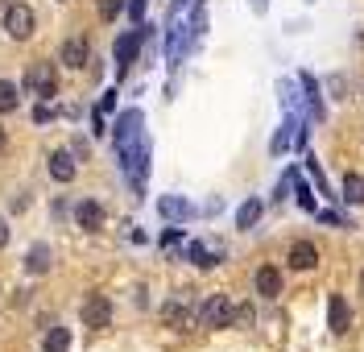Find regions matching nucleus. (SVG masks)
<instances>
[{"mask_svg":"<svg viewBox=\"0 0 364 352\" xmlns=\"http://www.w3.org/2000/svg\"><path fill=\"white\" fill-rule=\"evenodd\" d=\"M232 299L228 294H211L203 306H199V324L203 328H232Z\"/></svg>","mask_w":364,"mask_h":352,"instance_id":"1","label":"nucleus"},{"mask_svg":"<svg viewBox=\"0 0 364 352\" xmlns=\"http://www.w3.org/2000/svg\"><path fill=\"white\" fill-rule=\"evenodd\" d=\"M29 87L42 95V100H54V95H58V75H54V63H38V67L25 70V92H29Z\"/></svg>","mask_w":364,"mask_h":352,"instance_id":"2","label":"nucleus"},{"mask_svg":"<svg viewBox=\"0 0 364 352\" xmlns=\"http://www.w3.org/2000/svg\"><path fill=\"white\" fill-rule=\"evenodd\" d=\"M4 29H9V38L25 42V38L33 33V9H25V4H9V9H4Z\"/></svg>","mask_w":364,"mask_h":352,"instance_id":"3","label":"nucleus"},{"mask_svg":"<svg viewBox=\"0 0 364 352\" xmlns=\"http://www.w3.org/2000/svg\"><path fill=\"white\" fill-rule=\"evenodd\" d=\"M161 319L170 324V328H191L199 315H195V306H191V299L186 294H178V299H170V303L161 306Z\"/></svg>","mask_w":364,"mask_h":352,"instance_id":"4","label":"nucleus"},{"mask_svg":"<svg viewBox=\"0 0 364 352\" xmlns=\"http://www.w3.org/2000/svg\"><path fill=\"white\" fill-rule=\"evenodd\" d=\"M83 324L87 328H108L112 324V303L104 294H91L87 303H83Z\"/></svg>","mask_w":364,"mask_h":352,"instance_id":"5","label":"nucleus"},{"mask_svg":"<svg viewBox=\"0 0 364 352\" xmlns=\"http://www.w3.org/2000/svg\"><path fill=\"white\" fill-rule=\"evenodd\" d=\"M58 58H63V67L83 70V67L91 63V50H87V42H83V38H67V42H63V54H58Z\"/></svg>","mask_w":364,"mask_h":352,"instance_id":"6","label":"nucleus"},{"mask_svg":"<svg viewBox=\"0 0 364 352\" xmlns=\"http://www.w3.org/2000/svg\"><path fill=\"white\" fill-rule=\"evenodd\" d=\"M136 129H141V112H124V117H120V124H116V145H120V154H124V158L133 154Z\"/></svg>","mask_w":364,"mask_h":352,"instance_id":"7","label":"nucleus"},{"mask_svg":"<svg viewBox=\"0 0 364 352\" xmlns=\"http://www.w3.org/2000/svg\"><path fill=\"white\" fill-rule=\"evenodd\" d=\"M252 282H257V294H265V299H277V294H282V274H277L273 265H261Z\"/></svg>","mask_w":364,"mask_h":352,"instance_id":"8","label":"nucleus"},{"mask_svg":"<svg viewBox=\"0 0 364 352\" xmlns=\"http://www.w3.org/2000/svg\"><path fill=\"white\" fill-rule=\"evenodd\" d=\"M290 265H294V270H315V265H318V249L311 245V240L290 245Z\"/></svg>","mask_w":364,"mask_h":352,"instance_id":"9","label":"nucleus"},{"mask_svg":"<svg viewBox=\"0 0 364 352\" xmlns=\"http://www.w3.org/2000/svg\"><path fill=\"white\" fill-rule=\"evenodd\" d=\"M327 324H331V331L336 336H343V331L352 328V311H348V303H343L340 294L331 299V306H327Z\"/></svg>","mask_w":364,"mask_h":352,"instance_id":"10","label":"nucleus"},{"mask_svg":"<svg viewBox=\"0 0 364 352\" xmlns=\"http://www.w3.org/2000/svg\"><path fill=\"white\" fill-rule=\"evenodd\" d=\"M136 50H141V29H129V33L116 42V63H120V70L136 58Z\"/></svg>","mask_w":364,"mask_h":352,"instance_id":"11","label":"nucleus"},{"mask_svg":"<svg viewBox=\"0 0 364 352\" xmlns=\"http://www.w3.org/2000/svg\"><path fill=\"white\" fill-rule=\"evenodd\" d=\"M75 220H79V228H100V224H104V208H100V203H95V199H83V203H79V208H75Z\"/></svg>","mask_w":364,"mask_h":352,"instance_id":"12","label":"nucleus"},{"mask_svg":"<svg viewBox=\"0 0 364 352\" xmlns=\"http://www.w3.org/2000/svg\"><path fill=\"white\" fill-rule=\"evenodd\" d=\"M158 211L166 215V220H186V215H191V203H186V199H178V195H161Z\"/></svg>","mask_w":364,"mask_h":352,"instance_id":"13","label":"nucleus"},{"mask_svg":"<svg viewBox=\"0 0 364 352\" xmlns=\"http://www.w3.org/2000/svg\"><path fill=\"white\" fill-rule=\"evenodd\" d=\"M50 174H54L58 183H70V178H75V162H70V154H50Z\"/></svg>","mask_w":364,"mask_h":352,"instance_id":"14","label":"nucleus"},{"mask_svg":"<svg viewBox=\"0 0 364 352\" xmlns=\"http://www.w3.org/2000/svg\"><path fill=\"white\" fill-rule=\"evenodd\" d=\"M261 211H265L261 199H245V208L236 211V228H252V224L261 220Z\"/></svg>","mask_w":364,"mask_h":352,"instance_id":"15","label":"nucleus"},{"mask_svg":"<svg viewBox=\"0 0 364 352\" xmlns=\"http://www.w3.org/2000/svg\"><path fill=\"white\" fill-rule=\"evenodd\" d=\"M42 352H70V331L67 328H50V331H46Z\"/></svg>","mask_w":364,"mask_h":352,"instance_id":"16","label":"nucleus"},{"mask_svg":"<svg viewBox=\"0 0 364 352\" xmlns=\"http://www.w3.org/2000/svg\"><path fill=\"white\" fill-rule=\"evenodd\" d=\"M25 270H29V274H46V270H50V249H46V245H33L29 257H25Z\"/></svg>","mask_w":364,"mask_h":352,"instance_id":"17","label":"nucleus"},{"mask_svg":"<svg viewBox=\"0 0 364 352\" xmlns=\"http://www.w3.org/2000/svg\"><path fill=\"white\" fill-rule=\"evenodd\" d=\"M343 199L348 203H364V174H343Z\"/></svg>","mask_w":364,"mask_h":352,"instance_id":"18","label":"nucleus"},{"mask_svg":"<svg viewBox=\"0 0 364 352\" xmlns=\"http://www.w3.org/2000/svg\"><path fill=\"white\" fill-rule=\"evenodd\" d=\"M17 95H21V92H17L9 79H0V112H4V117H9V112H17V104H21Z\"/></svg>","mask_w":364,"mask_h":352,"instance_id":"19","label":"nucleus"},{"mask_svg":"<svg viewBox=\"0 0 364 352\" xmlns=\"http://www.w3.org/2000/svg\"><path fill=\"white\" fill-rule=\"evenodd\" d=\"M186 257L195 261L199 270H211V265H220V253H211V249H203V245H191V249H186Z\"/></svg>","mask_w":364,"mask_h":352,"instance_id":"20","label":"nucleus"},{"mask_svg":"<svg viewBox=\"0 0 364 352\" xmlns=\"http://www.w3.org/2000/svg\"><path fill=\"white\" fill-rule=\"evenodd\" d=\"M232 324H236V328H249L252 324V306H236V311H232Z\"/></svg>","mask_w":364,"mask_h":352,"instance_id":"21","label":"nucleus"},{"mask_svg":"<svg viewBox=\"0 0 364 352\" xmlns=\"http://www.w3.org/2000/svg\"><path fill=\"white\" fill-rule=\"evenodd\" d=\"M120 9H124V0H104V4H100V13H104V21H112V17L120 13Z\"/></svg>","mask_w":364,"mask_h":352,"instance_id":"22","label":"nucleus"},{"mask_svg":"<svg viewBox=\"0 0 364 352\" xmlns=\"http://www.w3.org/2000/svg\"><path fill=\"white\" fill-rule=\"evenodd\" d=\"M33 120H38V124H46V120H54V108H50V100H46V104H38V108H33Z\"/></svg>","mask_w":364,"mask_h":352,"instance_id":"23","label":"nucleus"},{"mask_svg":"<svg viewBox=\"0 0 364 352\" xmlns=\"http://www.w3.org/2000/svg\"><path fill=\"white\" fill-rule=\"evenodd\" d=\"M129 17L141 25V17H145V0H129Z\"/></svg>","mask_w":364,"mask_h":352,"instance_id":"24","label":"nucleus"},{"mask_svg":"<svg viewBox=\"0 0 364 352\" xmlns=\"http://www.w3.org/2000/svg\"><path fill=\"white\" fill-rule=\"evenodd\" d=\"M318 220L323 224H343V215H336V211H318Z\"/></svg>","mask_w":364,"mask_h":352,"instance_id":"25","label":"nucleus"},{"mask_svg":"<svg viewBox=\"0 0 364 352\" xmlns=\"http://www.w3.org/2000/svg\"><path fill=\"white\" fill-rule=\"evenodd\" d=\"M4 245H9V224L0 220V249H4Z\"/></svg>","mask_w":364,"mask_h":352,"instance_id":"26","label":"nucleus"},{"mask_svg":"<svg viewBox=\"0 0 364 352\" xmlns=\"http://www.w3.org/2000/svg\"><path fill=\"white\" fill-rule=\"evenodd\" d=\"M4 145H9V137H4V129H0V154H4Z\"/></svg>","mask_w":364,"mask_h":352,"instance_id":"27","label":"nucleus"},{"mask_svg":"<svg viewBox=\"0 0 364 352\" xmlns=\"http://www.w3.org/2000/svg\"><path fill=\"white\" fill-rule=\"evenodd\" d=\"M252 4H257V9H265V0H252Z\"/></svg>","mask_w":364,"mask_h":352,"instance_id":"28","label":"nucleus"},{"mask_svg":"<svg viewBox=\"0 0 364 352\" xmlns=\"http://www.w3.org/2000/svg\"><path fill=\"white\" fill-rule=\"evenodd\" d=\"M178 4H186V0H178Z\"/></svg>","mask_w":364,"mask_h":352,"instance_id":"29","label":"nucleus"},{"mask_svg":"<svg viewBox=\"0 0 364 352\" xmlns=\"http://www.w3.org/2000/svg\"><path fill=\"white\" fill-rule=\"evenodd\" d=\"M360 286H364V278H360Z\"/></svg>","mask_w":364,"mask_h":352,"instance_id":"30","label":"nucleus"}]
</instances>
